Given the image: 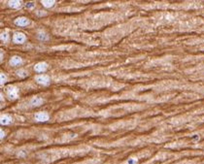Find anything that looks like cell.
Returning <instances> with one entry per match:
<instances>
[{"label":"cell","instance_id":"6da1fadb","mask_svg":"<svg viewBox=\"0 0 204 164\" xmlns=\"http://www.w3.org/2000/svg\"><path fill=\"white\" fill-rule=\"evenodd\" d=\"M7 95L11 100L17 99V96H19V89H17L16 86H10L7 88Z\"/></svg>","mask_w":204,"mask_h":164},{"label":"cell","instance_id":"7a4b0ae2","mask_svg":"<svg viewBox=\"0 0 204 164\" xmlns=\"http://www.w3.org/2000/svg\"><path fill=\"white\" fill-rule=\"evenodd\" d=\"M35 81L42 86H48L49 83H50V77L48 75L41 74V75H38L35 77Z\"/></svg>","mask_w":204,"mask_h":164},{"label":"cell","instance_id":"3957f363","mask_svg":"<svg viewBox=\"0 0 204 164\" xmlns=\"http://www.w3.org/2000/svg\"><path fill=\"white\" fill-rule=\"evenodd\" d=\"M13 40L16 44H23L26 40V37L22 32H16L15 34H14Z\"/></svg>","mask_w":204,"mask_h":164},{"label":"cell","instance_id":"277c9868","mask_svg":"<svg viewBox=\"0 0 204 164\" xmlns=\"http://www.w3.org/2000/svg\"><path fill=\"white\" fill-rule=\"evenodd\" d=\"M35 120L37 121H40V123H44V121H47L50 117H49L48 113L46 112H38V113L35 114Z\"/></svg>","mask_w":204,"mask_h":164},{"label":"cell","instance_id":"5b68a950","mask_svg":"<svg viewBox=\"0 0 204 164\" xmlns=\"http://www.w3.org/2000/svg\"><path fill=\"white\" fill-rule=\"evenodd\" d=\"M48 68V64L46 62H38L37 64H35L34 66V70L37 73H42L45 72Z\"/></svg>","mask_w":204,"mask_h":164},{"label":"cell","instance_id":"8992f818","mask_svg":"<svg viewBox=\"0 0 204 164\" xmlns=\"http://www.w3.org/2000/svg\"><path fill=\"white\" fill-rule=\"evenodd\" d=\"M15 23L17 26H26L29 24V20L26 19V17H20L15 20Z\"/></svg>","mask_w":204,"mask_h":164},{"label":"cell","instance_id":"52a82bcc","mask_svg":"<svg viewBox=\"0 0 204 164\" xmlns=\"http://www.w3.org/2000/svg\"><path fill=\"white\" fill-rule=\"evenodd\" d=\"M43 102H44L43 98H41V97H39V96H35V97H33V98L30 100L31 106H33V107L41 106L42 104H43Z\"/></svg>","mask_w":204,"mask_h":164},{"label":"cell","instance_id":"ba28073f","mask_svg":"<svg viewBox=\"0 0 204 164\" xmlns=\"http://www.w3.org/2000/svg\"><path fill=\"white\" fill-rule=\"evenodd\" d=\"M13 121V118L11 116L9 115H2L1 116V120H0V123H1L2 125H7L10 124Z\"/></svg>","mask_w":204,"mask_h":164},{"label":"cell","instance_id":"9c48e42d","mask_svg":"<svg viewBox=\"0 0 204 164\" xmlns=\"http://www.w3.org/2000/svg\"><path fill=\"white\" fill-rule=\"evenodd\" d=\"M23 63V59L20 57H17V55H15V57H12L11 59H10V64L12 66H17L20 64Z\"/></svg>","mask_w":204,"mask_h":164},{"label":"cell","instance_id":"30bf717a","mask_svg":"<svg viewBox=\"0 0 204 164\" xmlns=\"http://www.w3.org/2000/svg\"><path fill=\"white\" fill-rule=\"evenodd\" d=\"M22 0H9L8 4L9 6L11 7V8H14V9H17L20 8V6H22Z\"/></svg>","mask_w":204,"mask_h":164},{"label":"cell","instance_id":"8fae6325","mask_svg":"<svg viewBox=\"0 0 204 164\" xmlns=\"http://www.w3.org/2000/svg\"><path fill=\"white\" fill-rule=\"evenodd\" d=\"M41 2H42V4H43V6L46 7V8H51V7L55 5V0H41Z\"/></svg>","mask_w":204,"mask_h":164},{"label":"cell","instance_id":"7c38bea8","mask_svg":"<svg viewBox=\"0 0 204 164\" xmlns=\"http://www.w3.org/2000/svg\"><path fill=\"white\" fill-rule=\"evenodd\" d=\"M9 40V34L7 31H3V32L1 33V41L4 42V43H6V42H8Z\"/></svg>","mask_w":204,"mask_h":164},{"label":"cell","instance_id":"4fadbf2b","mask_svg":"<svg viewBox=\"0 0 204 164\" xmlns=\"http://www.w3.org/2000/svg\"><path fill=\"white\" fill-rule=\"evenodd\" d=\"M17 75L20 77V78H26V77L27 76V72L26 70H23V69H20V70L17 71Z\"/></svg>","mask_w":204,"mask_h":164},{"label":"cell","instance_id":"5bb4252c","mask_svg":"<svg viewBox=\"0 0 204 164\" xmlns=\"http://www.w3.org/2000/svg\"><path fill=\"white\" fill-rule=\"evenodd\" d=\"M0 78H1V86H3L6 83V81H7V76L2 72L1 75H0Z\"/></svg>","mask_w":204,"mask_h":164},{"label":"cell","instance_id":"9a60e30c","mask_svg":"<svg viewBox=\"0 0 204 164\" xmlns=\"http://www.w3.org/2000/svg\"><path fill=\"white\" fill-rule=\"evenodd\" d=\"M38 37H39V39H41V40H47L48 39L47 34L42 33V32H40L39 34H38Z\"/></svg>","mask_w":204,"mask_h":164},{"label":"cell","instance_id":"2e32d148","mask_svg":"<svg viewBox=\"0 0 204 164\" xmlns=\"http://www.w3.org/2000/svg\"><path fill=\"white\" fill-rule=\"evenodd\" d=\"M33 7H34L33 2H29V3H27V4H26V8L27 9H32Z\"/></svg>","mask_w":204,"mask_h":164},{"label":"cell","instance_id":"e0dca14e","mask_svg":"<svg viewBox=\"0 0 204 164\" xmlns=\"http://www.w3.org/2000/svg\"><path fill=\"white\" fill-rule=\"evenodd\" d=\"M3 138H4V131L1 129V139H3Z\"/></svg>","mask_w":204,"mask_h":164}]
</instances>
